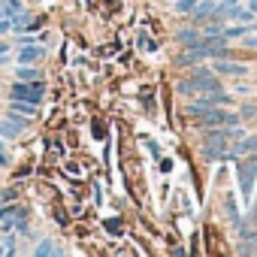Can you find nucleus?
I'll return each mask as SVG.
<instances>
[{"label": "nucleus", "instance_id": "16", "mask_svg": "<svg viewBox=\"0 0 257 257\" xmlns=\"http://www.w3.org/2000/svg\"><path fill=\"white\" fill-rule=\"evenodd\" d=\"M194 7H197V0H173V13L176 16H191Z\"/></svg>", "mask_w": 257, "mask_h": 257}, {"label": "nucleus", "instance_id": "10", "mask_svg": "<svg viewBox=\"0 0 257 257\" xmlns=\"http://www.w3.org/2000/svg\"><path fill=\"white\" fill-rule=\"evenodd\" d=\"M230 149H233V155H236V158H242V155H251V152H257V134H251V137L239 140V146H230Z\"/></svg>", "mask_w": 257, "mask_h": 257}, {"label": "nucleus", "instance_id": "2", "mask_svg": "<svg viewBox=\"0 0 257 257\" xmlns=\"http://www.w3.org/2000/svg\"><path fill=\"white\" fill-rule=\"evenodd\" d=\"M10 97H16V100H28V103H43V97H46V85H43V79H37V82H22V79H16L13 82V88H10Z\"/></svg>", "mask_w": 257, "mask_h": 257}, {"label": "nucleus", "instance_id": "31", "mask_svg": "<svg viewBox=\"0 0 257 257\" xmlns=\"http://www.w3.org/2000/svg\"><path fill=\"white\" fill-rule=\"evenodd\" d=\"M0 16H4V0H0Z\"/></svg>", "mask_w": 257, "mask_h": 257}, {"label": "nucleus", "instance_id": "25", "mask_svg": "<svg viewBox=\"0 0 257 257\" xmlns=\"http://www.w3.org/2000/svg\"><path fill=\"white\" fill-rule=\"evenodd\" d=\"M10 43H4V40H0V64H7V58H10Z\"/></svg>", "mask_w": 257, "mask_h": 257}, {"label": "nucleus", "instance_id": "21", "mask_svg": "<svg viewBox=\"0 0 257 257\" xmlns=\"http://www.w3.org/2000/svg\"><path fill=\"white\" fill-rule=\"evenodd\" d=\"M140 49H143V52H158V43H155L152 37L143 34V37H140Z\"/></svg>", "mask_w": 257, "mask_h": 257}, {"label": "nucleus", "instance_id": "17", "mask_svg": "<svg viewBox=\"0 0 257 257\" xmlns=\"http://www.w3.org/2000/svg\"><path fill=\"white\" fill-rule=\"evenodd\" d=\"M19 13H22V0H4V16L16 19Z\"/></svg>", "mask_w": 257, "mask_h": 257}, {"label": "nucleus", "instance_id": "9", "mask_svg": "<svg viewBox=\"0 0 257 257\" xmlns=\"http://www.w3.org/2000/svg\"><path fill=\"white\" fill-rule=\"evenodd\" d=\"M16 79H22V82H37V79H43V70H37L34 64H19Z\"/></svg>", "mask_w": 257, "mask_h": 257}, {"label": "nucleus", "instance_id": "15", "mask_svg": "<svg viewBox=\"0 0 257 257\" xmlns=\"http://www.w3.org/2000/svg\"><path fill=\"white\" fill-rule=\"evenodd\" d=\"M7 118H10V121H13V124L19 127V131H22V134L28 131V124L34 121V118H28V115H22V112H13V109H7Z\"/></svg>", "mask_w": 257, "mask_h": 257}, {"label": "nucleus", "instance_id": "29", "mask_svg": "<svg viewBox=\"0 0 257 257\" xmlns=\"http://www.w3.org/2000/svg\"><path fill=\"white\" fill-rule=\"evenodd\" d=\"M248 10H251V13L257 16V0H248Z\"/></svg>", "mask_w": 257, "mask_h": 257}, {"label": "nucleus", "instance_id": "22", "mask_svg": "<svg viewBox=\"0 0 257 257\" xmlns=\"http://www.w3.org/2000/svg\"><path fill=\"white\" fill-rule=\"evenodd\" d=\"M227 215H230V221H239V218H242L239 209H236V200H233V197H227Z\"/></svg>", "mask_w": 257, "mask_h": 257}, {"label": "nucleus", "instance_id": "30", "mask_svg": "<svg viewBox=\"0 0 257 257\" xmlns=\"http://www.w3.org/2000/svg\"><path fill=\"white\" fill-rule=\"evenodd\" d=\"M0 254H7V248H4V233H0Z\"/></svg>", "mask_w": 257, "mask_h": 257}, {"label": "nucleus", "instance_id": "5", "mask_svg": "<svg viewBox=\"0 0 257 257\" xmlns=\"http://www.w3.org/2000/svg\"><path fill=\"white\" fill-rule=\"evenodd\" d=\"M215 13V0H197V7L191 10V22L194 25H206Z\"/></svg>", "mask_w": 257, "mask_h": 257}, {"label": "nucleus", "instance_id": "23", "mask_svg": "<svg viewBox=\"0 0 257 257\" xmlns=\"http://www.w3.org/2000/svg\"><path fill=\"white\" fill-rule=\"evenodd\" d=\"M13 200H19V194H16L13 188H7V191L0 188V203H13Z\"/></svg>", "mask_w": 257, "mask_h": 257}, {"label": "nucleus", "instance_id": "24", "mask_svg": "<svg viewBox=\"0 0 257 257\" xmlns=\"http://www.w3.org/2000/svg\"><path fill=\"white\" fill-rule=\"evenodd\" d=\"M10 31H13V19L10 16H0V37L10 34Z\"/></svg>", "mask_w": 257, "mask_h": 257}, {"label": "nucleus", "instance_id": "3", "mask_svg": "<svg viewBox=\"0 0 257 257\" xmlns=\"http://www.w3.org/2000/svg\"><path fill=\"white\" fill-rule=\"evenodd\" d=\"M200 49L206 52V58H227V55H230V40H227L224 34L203 37V40H200Z\"/></svg>", "mask_w": 257, "mask_h": 257}, {"label": "nucleus", "instance_id": "20", "mask_svg": "<svg viewBox=\"0 0 257 257\" xmlns=\"http://www.w3.org/2000/svg\"><path fill=\"white\" fill-rule=\"evenodd\" d=\"M254 115H257V106H254V103H245V106L239 109V118H242V121H251Z\"/></svg>", "mask_w": 257, "mask_h": 257}, {"label": "nucleus", "instance_id": "1", "mask_svg": "<svg viewBox=\"0 0 257 257\" xmlns=\"http://www.w3.org/2000/svg\"><path fill=\"white\" fill-rule=\"evenodd\" d=\"M245 161H239V170H236V176H239V188H242V197L245 200H251V194H254V179H257V152H251V155H242Z\"/></svg>", "mask_w": 257, "mask_h": 257}, {"label": "nucleus", "instance_id": "28", "mask_svg": "<svg viewBox=\"0 0 257 257\" xmlns=\"http://www.w3.org/2000/svg\"><path fill=\"white\" fill-rule=\"evenodd\" d=\"M149 152H152L155 158H161V149H158V143H149Z\"/></svg>", "mask_w": 257, "mask_h": 257}, {"label": "nucleus", "instance_id": "27", "mask_svg": "<svg viewBox=\"0 0 257 257\" xmlns=\"http://www.w3.org/2000/svg\"><path fill=\"white\" fill-rule=\"evenodd\" d=\"M251 91H254V88H251V85H239V88H236V94H242V97H248V94H251Z\"/></svg>", "mask_w": 257, "mask_h": 257}, {"label": "nucleus", "instance_id": "13", "mask_svg": "<svg viewBox=\"0 0 257 257\" xmlns=\"http://www.w3.org/2000/svg\"><path fill=\"white\" fill-rule=\"evenodd\" d=\"M254 19H257V16H254L248 7H242V4H239V7L233 10V16H230V22H236V25H254Z\"/></svg>", "mask_w": 257, "mask_h": 257}, {"label": "nucleus", "instance_id": "26", "mask_svg": "<svg viewBox=\"0 0 257 257\" xmlns=\"http://www.w3.org/2000/svg\"><path fill=\"white\" fill-rule=\"evenodd\" d=\"M4 248L7 254H16V236H4Z\"/></svg>", "mask_w": 257, "mask_h": 257}, {"label": "nucleus", "instance_id": "8", "mask_svg": "<svg viewBox=\"0 0 257 257\" xmlns=\"http://www.w3.org/2000/svg\"><path fill=\"white\" fill-rule=\"evenodd\" d=\"M242 4V0H221V4H215V13H212V19L215 22H230V16H233V10Z\"/></svg>", "mask_w": 257, "mask_h": 257}, {"label": "nucleus", "instance_id": "19", "mask_svg": "<svg viewBox=\"0 0 257 257\" xmlns=\"http://www.w3.org/2000/svg\"><path fill=\"white\" fill-rule=\"evenodd\" d=\"M46 254H61V248H58V245H52V242L37 245V257H46Z\"/></svg>", "mask_w": 257, "mask_h": 257}, {"label": "nucleus", "instance_id": "14", "mask_svg": "<svg viewBox=\"0 0 257 257\" xmlns=\"http://www.w3.org/2000/svg\"><path fill=\"white\" fill-rule=\"evenodd\" d=\"M22 137V131L10 121V118H0V140H19Z\"/></svg>", "mask_w": 257, "mask_h": 257}, {"label": "nucleus", "instance_id": "12", "mask_svg": "<svg viewBox=\"0 0 257 257\" xmlns=\"http://www.w3.org/2000/svg\"><path fill=\"white\" fill-rule=\"evenodd\" d=\"M10 109H13V112H22V115H28V118H37V103H28V100H16V97H10Z\"/></svg>", "mask_w": 257, "mask_h": 257}, {"label": "nucleus", "instance_id": "4", "mask_svg": "<svg viewBox=\"0 0 257 257\" xmlns=\"http://www.w3.org/2000/svg\"><path fill=\"white\" fill-rule=\"evenodd\" d=\"M212 73H215V76L242 79V76H248V67H245V64H236V61H230V58H212Z\"/></svg>", "mask_w": 257, "mask_h": 257}, {"label": "nucleus", "instance_id": "18", "mask_svg": "<svg viewBox=\"0 0 257 257\" xmlns=\"http://www.w3.org/2000/svg\"><path fill=\"white\" fill-rule=\"evenodd\" d=\"M239 40H242V49H257V31H245Z\"/></svg>", "mask_w": 257, "mask_h": 257}, {"label": "nucleus", "instance_id": "7", "mask_svg": "<svg viewBox=\"0 0 257 257\" xmlns=\"http://www.w3.org/2000/svg\"><path fill=\"white\" fill-rule=\"evenodd\" d=\"M173 40H176L182 49H191V46H200V40H203V31L194 25V28H185V31H179Z\"/></svg>", "mask_w": 257, "mask_h": 257}, {"label": "nucleus", "instance_id": "6", "mask_svg": "<svg viewBox=\"0 0 257 257\" xmlns=\"http://www.w3.org/2000/svg\"><path fill=\"white\" fill-rule=\"evenodd\" d=\"M203 61H206V52L200 46H191L182 55H176V67H194V64H203Z\"/></svg>", "mask_w": 257, "mask_h": 257}, {"label": "nucleus", "instance_id": "11", "mask_svg": "<svg viewBox=\"0 0 257 257\" xmlns=\"http://www.w3.org/2000/svg\"><path fill=\"white\" fill-rule=\"evenodd\" d=\"M40 55H43V49H40V46H34V43H28L25 49H19V55H16V58H19V64H34Z\"/></svg>", "mask_w": 257, "mask_h": 257}]
</instances>
